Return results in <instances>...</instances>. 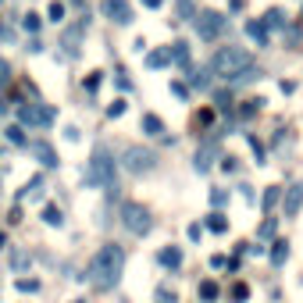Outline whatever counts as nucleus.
Returning a JSON list of instances; mask_svg holds the SVG:
<instances>
[{
	"mask_svg": "<svg viewBox=\"0 0 303 303\" xmlns=\"http://www.w3.org/2000/svg\"><path fill=\"white\" fill-rule=\"evenodd\" d=\"M15 289H18V292H36V289H40V278H18Z\"/></svg>",
	"mask_w": 303,
	"mask_h": 303,
	"instance_id": "nucleus-22",
	"label": "nucleus"
},
{
	"mask_svg": "<svg viewBox=\"0 0 303 303\" xmlns=\"http://www.w3.org/2000/svg\"><path fill=\"white\" fill-rule=\"evenodd\" d=\"M253 61H250V54L246 50H239V47H221L214 57H211V71L214 75H221L225 82H232L239 71H246Z\"/></svg>",
	"mask_w": 303,
	"mask_h": 303,
	"instance_id": "nucleus-2",
	"label": "nucleus"
},
{
	"mask_svg": "<svg viewBox=\"0 0 303 303\" xmlns=\"http://www.w3.org/2000/svg\"><path fill=\"white\" fill-rule=\"evenodd\" d=\"M275 204H278V189L271 185V189H268V193H264V211H271Z\"/></svg>",
	"mask_w": 303,
	"mask_h": 303,
	"instance_id": "nucleus-30",
	"label": "nucleus"
},
{
	"mask_svg": "<svg viewBox=\"0 0 303 303\" xmlns=\"http://www.w3.org/2000/svg\"><path fill=\"white\" fill-rule=\"evenodd\" d=\"M282 207H285V214H289V218H292V214H299V207H303V182H296V185H289V189H285Z\"/></svg>",
	"mask_w": 303,
	"mask_h": 303,
	"instance_id": "nucleus-9",
	"label": "nucleus"
},
{
	"mask_svg": "<svg viewBox=\"0 0 303 303\" xmlns=\"http://www.w3.org/2000/svg\"><path fill=\"white\" fill-rule=\"evenodd\" d=\"M4 107H8V104H4V100H0V111H4Z\"/></svg>",
	"mask_w": 303,
	"mask_h": 303,
	"instance_id": "nucleus-41",
	"label": "nucleus"
},
{
	"mask_svg": "<svg viewBox=\"0 0 303 303\" xmlns=\"http://www.w3.org/2000/svg\"><path fill=\"white\" fill-rule=\"evenodd\" d=\"M193 25L200 32V40H218L221 29H225V15L221 11H200V15H193Z\"/></svg>",
	"mask_w": 303,
	"mask_h": 303,
	"instance_id": "nucleus-6",
	"label": "nucleus"
},
{
	"mask_svg": "<svg viewBox=\"0 0 303 303\" xmlns=\"http://www.w3.org/2000/svg\"><path fill=\"white\" fill-rule=\"evenodd\" d=\"M246 36L257 47H268V25H264V22H246Z\"/></svg>",
	"mask_w": 303,
	"mask_h": 303,
	"instance_id": "nucleus-12",
	"label": "nucleus"
},
{
	"mask_svg": "<svg viewBox=\"0 0 303 303\" xmlns=\"http://www.w3.org/2000/svg\"><path fill=\"white\" fill-rule=\"evenodd\" d=\"M47 15H50V22H64V4H57V0H54V4L47 8Z\"/></svg>",
	"mask_w": 303,
	"mask_h": 303,
	"instance_id": "nucleus-26",
	"label": "nucleus"
},
{
	"mask_svg": "<svg viewBox=\"0 0 303 303\" xmlns=\"http://www.w3.org/2000/svg\"><path fill=\"white\" fill-rule=\"evenodd\" d=\"M143 132H146V136H161V132H164V122H161L157 115H143Z\"/></svg>",
	"mask_w": 303,
	"mask_h": 303,
	"instance_id": "nucleus-14",
	"label": "nucleus"
},
{
	"mask_svg": "<svg viewBox=\"0 0 303 303\" xmlns=\"http://www.w3.org/2000/svg\"><path fill=\"white\" fill-rule=\"evenodd\" d=\"M122 271H125V250L118 243H104L96 250L93 264H89V282L96 289H115L118 278H122Z\"/></svg>",
	"mask_w": 303,
	"mask_h": 303,
	"instance_id": "nucleus-1",
	"label": "nucleus"
},
{
	"mask_svg": "<svg viewBox=\"0 0 303 303\" xmlns=\"http://www.w3.org/2000/svg\"><path fill=\"white\" fill-rule=\"evenodd\" d=\"M207 75H211V68H200V71H193V86L207 89V86H211V79H207Z\"/></svg>",
	"mask_w": 303,
	"mask_h": 303,
	"instance_id": "nucleus-23",
	"label": "nucleus"
},
{
	"mask_svg": "<svg viewBox=\"0 0 303 303\" xmlns=\"http://www.w3.org/2000/svg\"><path fill=\"white\" fill-rule=\"evenodd\" d=\"M36 157L43 161V168H57L61 161H57V154H54V146L50 143H36Z\"/></svg>",
	"mask_w": 303,
	"mask_h": 303,
	"instance_id": "nucleus-13",
	"label": "nucleus"
},
{
	"mask_svg": "<svg viewBox=\"0 0 303 303\" xmlns=\"http://www.w3.org/2000/svg\"><path fill=\"white\" fill-rule=\"evenodd\" d=\"M168 54H171V61L189 64V47H185V43H171V50H168Z\"/></svg>",
	"mask_w": 303,
	"mask_h": 303,
	"instance_id": "nucleus-18",
	"label": "nucleus"
},
{
	"mask_svg": "<svg viewBox=\"0 0 303 303\" xmlns=\"http://www.w3.org/2000/svg\"><path fill=\"white\" fill-rule=\"evenodd\" d=\"M11 268H15V271L29 268V253H18V257H11Z\"/></svg>",
	"mask_w": 303,
	"mask_h": 303,
	"instance_id": "nucleus-31",
	"label": "nucleus"
},
{
	"mask_svg": "<svg viewBox=\"0 0 303 303\" xmlns=\"http://www.w3.org/2000/svg\"><path fill=\"white\" fill-rule=\"evenodd\" d=\"M178 11H182L185 18H193V0H178Z\"/></svg>",
	"mask_w": 303,
	"mask_h": 303,
	"instance_id": "nucleus-34",
	"label": "nucleus"
},
{
	"mask_svg": "<svg viewBox=\"0 0 303 303\" xmlns=\"http://www.w3.org/2000/svg\"><path fill=\"white\" fill-rule=\"evenodd\" d=\"M264 25H271V29H278V25H285V18H282V11H268V15H264Z\"/></svg>",
	"mask_w": 303,
	"mask_h": 303,
	"instance_id": "nucleus-25",
	"label": "nucleus"
},
{
	"mask_svg": "<svg viewBox=\"0 0 303 303\" xmlns=\"http://www.w3.org/2000/svg\"><path fill=\"white\" fill-rule=\"evenodd\" d=\"M285 257H289V243H275V250H271V264L278 268V264H285Z\"/></svg>",
	"mask_w": 303,
	"mask_h": 303,
	"instance_id": "nucleus-20",
	"label": "nucleus"
},
{
	"mask_svg": "<svg viewBox=\"0 0 303 303\" xmlns=\"http://www.w3.org/2000/svg\"><path fill=\"white\" fill-rule=\"evenodd\" d=\"M64 139H71V143H75V139H79V129H75V125H68V129H64Z\"/></svg>",
	"mask_w": 303,
	"mask_h": 303,
	"instance_id": "nucleus-36",
	"label": "nucleus"
},
{
	"mask_svg": "<svg viewBox=\"0 0 303 303\" xmlns=\"http://www.w3.org/2000/svg\"><path fill=\"white\" fill-rule=\"evenodd\" d=\"M260 104H264V100H246V107H243V115L250 118V115H253V111H260Z\"/></svg>",
	"mask_w": 303,
	"mask_h": 303,
	"instance_id": "nucleus-33",
	"label": "nucleus"
},
{
	"mask_svg": "<svg viewBox=\"0 0 303 303\" xmlns=\"http://www.w3.org/2000/svg\"><path fill=\"white\" fill-rule=\"evenodd\" d=\"M40 189H43V175H36V178H29V185L18 193V200H32V196H40Z\"/></svg>",
	"mask_w": 303,
	"mask_h": 303,
	"instance_id": "nucleus-15",
	"label": "nucleus"
},
{
	"mask_svg": "<svg viewBox=\"0 0 303 303\" xmlns=\"http://www.w3.org/2000/svg\"><path fill=\"white\" fill-rule=\"evenodd\" d=\"M43 221L50 225V229H57V225H61V211H57L54 204H47V207H43Z\"/></svg>",
	"mask_w": 303,
	"mask_h": 303,
	"instance_id": "nucleus-19",
	"label": "nucleus"
},
{
	"mask_svg": "<svg viewBox=\"0 0 303 303\" xmlns=\"http://www.w3.org/2000/svg\"><path fill=\"white\" fill-rule=\"evenodd\" d=\"M86 178H89L93 185H104V189H118V185H115V157H111L104 146H96V150H93Z\"/></svg>",
	"mask_w": 303,
	"mask_h": 303,
	"instance_id": "nucleus-3",
	"label": "nucleus"
},
{
	"mask_svg": "<svg viewBox=\"0 0 303 303\" xmlns=\"http://www.w3.org/2000/svg\"><path fill=\"white\" fill-rule=\"evenodd\" d=\"M214 157H218V139H207V143L196 150V171H207V168L214 164Z\"/></svg>",
	"mask_w": 303,
	"mask_h": 303,
	"instance_id": "nucleus-10",
	"label": "nucleus"
},
{
	"mask_svg": "<svg viewBox=\"0 0 303 303\" xmlns=\"http://www.w3.org/2000/svg\"><path fill=\"white\" fill-rule=\"evenodd\" d=\"M4 82H8V64L0 61V86H4Z\"/></svg>",
	"mask_w": 303,
	"mask_h": 303,
	"instance_id": "nucleus-38",
	"label": "nucleus"
},
{
	"mask_svg": "<svg viewBox=\"0 0 303 303\" xmlns=\"http://www.w3.org/2000/svg\"><path fill=\"white\" fill-rule=\"evenodd\" d=\"M122 225L132 236H146L150 229H154V218H150V211L139 207V204H125L122 207Z\"/></svg>",
	"mask_w": 303,
	"mask_h": 303,
	"instance_id": "nucleus-5",
	"label": "nucleus"
},
{
	"mask_svg": "<svg viewBox=\"0 0 303 303\" xmlns=\"http://www.w3.org/2000/svg\"><path fill=\"white\" fill-rule=\"evenodd\" d=\"M71 303H86V299H71Z\"/></svg>",
	"mask_w": 303,
	"mask_h": 303,
	"instance_id": "nucleus-42",
	"label": "nucleus"
},
{
	"mask_svg": "<svg viewBox=\"0 0 303 303\" xmlns=\"http://www.w3.org/2000/svg\"><path fill=\"white\" fill-rule=\"evenodd\" d=\"M154 303H178V292H175L171 285H157V292H154Z\"/></svg>",
	"mask_w": 303,
	"mask_h": 303,
	"instance_id": "nucleus-16",
	"label": "nucleus"
},
{
	"mask_svg": "<svg viewBox=\"0 0 303 303\" xmlns=\"http://www.w3.org/2000/svg\"><path fill=\"white\" fill-rule=\"evenodd\" d=\"M164 0H143V8H161Z\"/></svg>",
	"mask_w": 303,
	"mask_h": 303,
	"instance_id": "nucleus-39",
	"label": "nucleus"
},
{
	"mask_svg": "<svg viewBox=\"0 0 303 303\" xmlns=\"http://www.w3.org/2000/svg\"><path fill=\"white\" fill-rule=\"evenodd\" d=\"M271 232H275V218H268V221L260 225V236H271Z\"/></svg>",
	"mask_w": 303,
	"mask_h": 303,
	"instance_id": "nucleus-35",
	"label": "nucleus"
},
{
	"mask_svg": "<svg viewBox=\"0 0 303 303\" xmlns=\"http://www.w3.org/2000/svg\"><path fill=\"white\" fill-rule=\"evenodd\" d=\"M0 40H11V29L8 25H0Z\"/></svg>",
	"mask_w": 303,
	"mask_h": 303,
	"instance_id": "nucleus-40",
	"label": "nucleus"
},
{
	"mask_svg": "<svg viewBox=\"0 0 303 303\" xmlns=\"http://www.w3.org/2000/svg\"><path fill=\"white\" fill-rule=\"evenodd\" d=\"M122 115H125V100H115L107 107V118H122Z\"/></svg>",
	"mask_w": 303,
	"mask_h": 303,
	"instance_id": "nucleus-29",
	"label": "nucleus"
},
{
	"mask_svg": "<svg viewBox=\"0 0 303 303\" xmlns=\"http://www.w3.org/2000/svg\"><path fill=\"white\" fill-rule=\"evenodd\" d=\"M100 11H104L111 22H118V25H129V22H132V4H129V0H104Z\"/></svg>",
	"mask_w": 303,
	"mask_h": 303,
	"instance_id": "nucleus-7",
	"label": "nucleus"
},
{
	"mask_svg": "<svg viewBox=\"0 0 303 303\" xmlns=\"http://www.w3.org/2000/svg\"><path fill=\"white\" fill-rule=\"evenodd\" d=\"M18 118H22L25 125H47V122H54V111H50V107H32V104H22V107H18Z\"/></svg>",
	"mask_w": 303,
	"mask_h": 303,
	"instance_id": "nucleus-8",
	"label": "nucleus"
},
{
	"mask_svg": "<svg viewBox=\"0 0 303 303\" xmlns=\"http://www.w3.org/2000/svg\"><path fill=\"white\" fill-rule=\"evenodd\" d=\"M168 61H171V54H168V50H154V54H146V64H150V68H164Z\"/></svg>",
	"mask_w": 303,
	"mask_h": 303,
	"instance_id": "nucleus-17",
	"label": "nucleus"
},
{
	"mask_svg": "<svg viewBox=\"0 0 303 303\" xmlns=\"http://www.w3.org/2000/svg\"><path fill=\"white\" fill-rule=\"evenodd\" d=\"M157 260H161V268H182V250L178 246H164L161 253H157Z\"/></svg>",
	"mask_w": 303,
	"mask_h": 303,
	"instance_id": "nucleus-11",
	"label": "nucleus"
},
{
	"mask_svg": "<svg viewBox=\"0 0 303 303\" xmlns=\"http://www.w3.org/2000/svg\"><path fill=\"white\" fill-rule=\"evenodd\" d=\"M122 164L132 175H146V171L157 168V154H154V150H146V146H129L125 154H122Z\"/></svg>",
	"mask_w": 303,
	"mask_h": 303,
	"instance_id": "nucleus-4",
	"label": "nucleus"
},
{
	"mask_svg": "<svg viewBox=\"0 0 303 303\" xmlns=\"http://www.w3.org/2000/svg\"><path fill=\"white\" fill-rule=\"evenodd\" d=\"M232 299H246V285H236L232 289Z\"/></svg>",
	"mask_w": 303,
	"mask_h": 303,
	"instance_id": "nucleus-37",
	"label": "nucleus"
},
{
	"mask_svg": "<svg viewBox=\"0 0 303 303\" xmlns=\"http://www.w3.org/2000/svg\"><path fill=\"white\" fill-rule=\"evenodd\" d=\"M211 200H214V207H221L225 200H229V193H225V189H214V193H211Z\"/></svg>",
	"mask_w": 303,
	"mask_h": 303,
	"instance_id": "nucleus-32",
	"label": "nucleus"
},
{
	"mask_svg": "<svg viewBox=\"0 0 303 303\" xmlns=\"http://www.w3.org/2000/svg\"><path fill=\"white\" fill-rule=\"evenodd\" d=\"M207 229L211 232H225V229H229V221H225V214H211L207 218Z\"/></svg>",
	"mask_w": 303,
	"mask_h": 303,
	"instance_id": "nucleus-21",
	"label": "nucleus"
},
{
	"mask_svg": "<svg viewBox=\"0 0 303 303\" xmlns=\"http://www.w3.org/2000/svg\"><path fill=\"white\" fill-rule=\"evenodd\" d=\"M200 296L204 299H218V285L214 282H200Z\"/></svg>",
	"mask_w": 303,
	"mask_h": 303,
	"instance_id": "nucleus-28",
	"label": "nucleus"
},
{
	"mask_svg": "<svg viewBox=\"0 0 303 303\" xmlns=\"http://www.w3.org/2000/svg\"><path fill=\"white\" fill-rule=\"evenodd\" d=\"M22 25H25V32H40V15H36V11H32V15H25V18H22Z\"/></svg>",
	"mask_w": 303,
	"mask_h": 303,
	"instance_id": "nucleus-24",
	"label": "nucleus"
},
{
	"mask_svg": "<svg viewBox=\"0 0 303 303\" xmlns=\"http://www.w3.org/2000/svg\"><path fill=\"white\" fill-rule=\"evenodd\" d=\"M8 139L18 143V146H25V132H22V125H11V129H8Z\"/></svg>",
	"mask_w": 303,
	"mask_h": 303,
	"instance_id": "nucleus-27",
	"label": "nucleus"
}]
</instances>
